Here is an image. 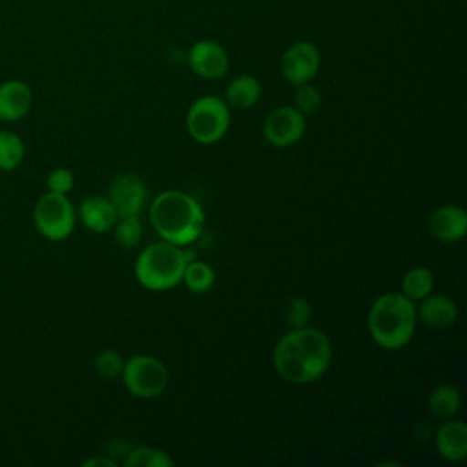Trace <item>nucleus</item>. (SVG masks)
I'll list each match as a JSON object with an SVG mask.
<instances>
[{
    "instance_id": "nucleus-1",
    "label": "nucleus",
    "mask_w": 467,
    "mask_h": 467,
    "mask_svg": "<svg viewBox=\"0 0 467 467\" xmlns=\"http://www.w3.org/2000/svg\"><path fill=\"white\" fill-rule=\"evenodd\" d=\"M332 361V345L325 332L299 327L286 332L272 352L275 372L288 383H312L319 379Z\"/></svg>"
},
{
    "instance_id": "nucleus-2",
    "label": "nucleus",
    "mask_w": 467,
    "mask_h": 467,
    "mask_svg": "<svg viewBox=\"0 0 467 467\" xmlns=\"http://www.w3.org/2000/svg\"><path fill=\"white\" fill-rule=\"evenodd\" d=\"M150 221L162 241L188 246L202 234L204 212L192 195L166 190L150 204Z\"/></svg>"
},
{
    "instance_id": "nucleus-3",
    "label": "nucleus",
    "mask_w": 467,
    "mask_h": 467,
    "mask_svg": "<svg viewBox=\"0 0 467 467\" xmlns=\"http://www.w3.org/2000/svg\"><path fill=\"white\" fill-rule=\"evenodd\" d=\"M416 306L401 292H385L368 310V332L385 350L405 347L416 330Z\"/></svg>"
},
{
    "instance_id": "nucleus-4",
    "label": "nucleus",
    "mask_w": 467,
    "mask_h": 467,
    "mask_svg": "<svg viewBox=\"0 0 467 467\" xmlns=\"http://www.w3.org/2000/svg\"><path fill=\"white\" fill-rule=\"evenodd\" d=\"M193 259L195 254L179 244L168 241L151 243L137 255L135 277L144 288L162 292L182 281V272Z\"/></svg>"
},
{
    "instance_id": "nucleus-5",
    "label": "nucleus",
    "mask_w": 467,
    "mask_h": 467,
    "mask_svg": "<svg viewBox=\"0 0 467 467\" xmlns=\"http://www.w3.org/2000/svg\"><path fill=\"white\" fill-rule=\"evenodd\" d=\"M230 126V108L215 95L199 97L186 113V130L199 144L219 142Z\"/></svg>"
},
{
    "instance_id": "nucleus-6",
    "label": "nucleus",
    "mask_w": 467,
    "mask_h": 467,
    "mask_svg": "<svg viewBox=\"0 0 467 467\" xmlns=\"http://www.w3.org/2000/svg\"><path fill=\"white\" fill-rule=\"evenodd\" d=\"M33 223L44 239L58 243L73 234L77 212L67 195L47 192L33 206Z\"/></svg>"
},
{
    "instance_id": "nucleus-7",
    "label": "nucleus",
    "mask_w": 467,
    "mask_h": 467,
    "mask_svg": "<svg viewBox=\"0 0 467 467\" xmlns=\"http://www.w3.org/2000/svg\"><path fill=\"white\" fill-rule=\"evenodd\" d=\"M120 376H122L124 387L133 396L142 400L157 398L168 387V370L164 363L146 354H139L124 361Z\"/></svg>"
},
{
    "instance_id": "nucleus-8",
    "label": "nucleus",
    "mask_w": 467,
    "mask_h": 467,
    "mask_svg": "<svg viewBox=\"0 0 467 467\" xmlns=\"http://www.w3.org/2000/svg\"><path fill=\"white\" fill-rule=\"evenodd\" d=\"M321 66V53L316 44L308 40H297L290 44L281 55L279 69L285 80L292 86L310 82Z\"/></svg>"
},
{
    "instance_id": "nucleus-9",
    "label": "nucleus",
    "mask_w": 467,
    "mask_h": 467,
    "mask_svg": "<svg viewBox=\"0 0 467 467\" xmlns=\"http://www.w3.org/2000/svg\"><path fill=\"white\" fill-rule=\"evenodd\" d=\"M305 130L306 119L294 106H279L272 109L263 122L265 139L277 148H288L296 144L305 135Z\"/></svg>"
},
{
    "instance_id": "nucleus-10",
    "label": "nucleus",
    "mask_w": 467,
    "mask_h": 467,
    "mask_svg": "<svg viewBox=\"0 0 467 467\" xmlns=\"http://www.w3.org/2000/svg\"><path fill=\"white\" fill-rule=\"evenodd\" d=\"M108 199L119 215H139L148 199L146 182L137 173H120L109 184Z\"/></svg>"
},
{
    "instance_id": "nucleus-11",
    "label": "nucleus",
    "mask_w": 467,
    "mask_h": 467,
    "mask_svg": "<svg viewBox=\"0 0 467 467\" xmlns=\"http://www.w3.org/2000/svg\"><path fill=\"white\" fill-rule=\"evenodd\" d=\"M190 69L208 80L219 78L228 71V55L224 47L213 40H197L186 55Z\"/></svg>"
},
{
    "instance_id": "nucleus-12",
    "label": "nucleus",
    "mask_w": 467,
    "mask_h": 467,
    "mask_svg": "<svg viewBox=\"0 0 467 467\" xmlns=\"http://www.w3.org/2000/svg\"><path fill=\"white\" fill-rule=\"evenodd\" d=\"M427 228L441 243L462 241L467 234V213L462 206L441 204L429 215Z\"/></svg>"
},
{
    "instance_id": "nucleus-13",
    "label": "nucleus",
    "mask_w": 467,
    "mask_h": 467,
    "mask_svg": "<svg viewBox=\"0 0 467 467\" xmlns=\"http://www.w3.org/2000/svg\"><path fill=\"white\" fill-rule=\"evenodd\" d=\"M33 106V91L24 80H5L0 84V120L18 122Z\"/></svg>"
},
{
    "instance_id": "nucleus-14",
    "label": "nucleus",
    "mask_w": 467,
    "mask_h": 467,
    "mask_svg": "<svg viewBox=\"0 0 467 467\" xmlns=\"http://www.w3.org/2000/svg\"><path fill=\"white\" fill-rule=\"evenodd\" d=\"M434 447L447 462H462L467 456V425L462 420H443L434 434Z\"/></svg>"
},
{
    "instance_id": "nucleus-15",
    "label": "nucleus",
    "mask_w": 467,
    "mask_h": 467,
    "mask_svg": "<svg viewBox=\"0 0 467 467\" xmlns=\"http://www.w3.org/2000/svg\"><path fill=\"white\" fill-rule=\"evenodd\" d=\"M416 316L432 328H449L458 319V305L452 297L443 294H429L420 299Z\"/></svg>"
},
{
    "instance_id": "nucleus-16",
    "label": "nucleus",
    "mask_w": 467,
    "mask_h": 467,
    "mask_svg": "<svg viewBox=\"0 0 467 467\" xmlns=\"http://www.w3.org/2000/svg\"><path fill=\"white\" fill-rule=\"evenodd\" d=\"M77 217L88 230L95 234H104L113 228L119 213L108 197L89 195L80 202Z\"/></svg>"
},
{
    "instance_id": "nucleus-17",
    "label": "nucleus",
    "mask_w": 467,
    "mask_h": 467,
    "mask_svg": "<svg viewBox=\"0 0 467 467\" xmlns=\"http://www.w3.org/2000/svg\"><path fill=\"white\" fill-rule=\"evenodd\" d=\"M261 82L257 77L254 75H239L235 77L226 91H224V99L228 106L234 108H252L259 102L261 99Z\"/></svg>"
},
{
    "instance_id": "nucleus-18",
    "label": "nucleus",
    "mask_w": 467,
    "mask_h": 467,
    "mask_svg": "<svg viewBox=\"0 0 467 467\" xmlns=\"http://www.w3.org/2000/svg\"><path fill=\"white\" fill-rule=\"evenodd\" d=\"M462 407V394L451 383L436 385L429 394V410L436 420H449L458 414Z\"/></svg>"
},
{
    "instance_id": "nucleus-19",
    "label": "nucleus",
    "mask_w": 467,
    "mask_h": 467,
    "mask_svg": "<svg viewBox=\"0 0 467 467\" xmlns=\"http://www.w3.org/2000/svg\"><path fill=\"white\" fill-rule=\"evenodd\" d=\"M434 288V275L425 266L410 268L401 279V294L410 301H420L429 296Z\"/></svg>"
},
{
    "instance_id": "nucleus-20",
    "label": "nucleus",
    "mask_w": 467,
    "mask_h": 467,
    "mask_svg": "<svg viewBox=\"0 0 467 467\" xmlns=\"http://www.w3.org/2000/svg\"><path fill=\"white\" fill-rule=\"evenodd\" d=\"M26 155V146L20 135L15 131H0V170L11 171L16 170Z\"/></svg>"
},
{
    "instance_id": "nucleus-21",
    "label": "nucleus",
    "mask_w": 467,
    "mask_h": 467,
    "mask_svg": "<svg viewBox=\"0 0 467 467\" xmlns=\"http://www.w3.org/2000/svg\"><path fill=\"white\" fill-rule=\"evenodd\" d=\"M122 463L124 467H171L173 460L162 449L142 445L130 449Z\"/></svg>"
},
{
    "instance_id": "nucleus-22",
    "label": "nucleus",
    "mask_w": 467,
    "mask_h": 467,
    "mask_svg": "<svg viewBox=\"0 0 467 467\" xmlns=\"http://www.w3.org/2000/svg\"><path fill=\"white\" fill-rule=\"evenodd\" d=\"M182 283L195 294L208 292L215 283V272L213 268L199 259H193L186 265L182 272Z\"/></svg>"
},
{
    "instance_id": "nucleus-23",
    "label": "nucleus",
    "mask_w": 467,
    "mask_h": 467,
    "mask_svg": "<svg viewBox=\"0 0 467 467\" xmlns=\"http://www.w3.org/2000/svg\"><path fill=\"white\" fill-rule=\"evenodd\" d=\"M111 230L117 244L122 248H133L142 239V224L139 215H119Z\"/></svg>"
},
{
    "instance_id": "nucleus-24",
    "label": "nucleus",
    "mask_w": 467,
    "mask_h": 467,
    "mask_svg": "<svg viewBox=\"0 0 467 467\" xmlns=\"http://www.w3.org/2000/svg\"><path fill=\"white\" fill-rule=\"evenodd\" d=\"M294 108L303 115H312L321 108V93L310 82L297 84L294 91Z\"/></svg>"
},
{
    "instance_id": "nucleus-25",
    "label": "nucleus",
    "mask_w": 467,
    "mask_h": 467,
    "mask_svg": "<svg viewBox=\"0 0 467 467\" xmlns=\"http://www.w3.org/2000/svg\"><path fill=\"white\" fill-rule=\"evenodd\" d=\"M285 319L292 328H299V327H306L310 317H312V306L305 297H290L285 305Z\"/></svg>"
},
{
    "instance_id": "nucleus-26",
    "label": "nucleus",
    "mask_w": 467,
    "mask_h": 467,
    "mask_svg": "<svg viewBox=\"0 0 467 467\" xmlns=\"http://www.w3.org/2000/svg\"><path fill=\"white\" fill-rule=\"evenodd\" d=\"M122 367H124V359H122V356L117 350L106 348V350H100L97 354V358H95V370L102 378L113 379L117 376H120Z\"/></svg>"
},
{
    "instance_id": "nucleus-27",
    "label": "nucleus",
    "mask_w": 467,
    "mask_h": 467,
    "mask_svg": "<svg viewBox=\"0 0 467 467\" xmlns=\"http://www.w3.org/2000/svg\"><path fill=\"white\" fill-rule=\"evenodd\" d=\"M46 184H47V192L67 195L73 190V184H75L73 171L67 170V168H55L47 173Z\"/></svg>"
},
{
    "instance_id": "nucleus-28",
    "label": "nucleus",
    "mask_w": 467,
    "mask_h": 467,
    "mask_svg": "<svg viewBox=\"0 0 467 467\" xmlns=\"http://www.w3.org/2000/svg\"><path fill=\"white\" fill-rule=\"evenodd\" d=\"M84 467H115L117 462L111 460V458H100V456H95V458H88L82 462Z\"/></svg>"
}]
</instances>
